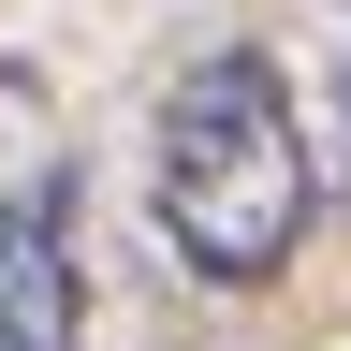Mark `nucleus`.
Returning <instances> with one entry per match:
<instances>
[{
	"label": "nucleus",
	"instance_id": "f257e3e1",
	"mask_svg": "<svg viewBox=\"0 0 351 351\" xmlns=\"http://www.w3.org/2000/svg\"><path fill=\"white\" fill-rule=\"evenodd\" d=\"M147 205H161V249L191 263L205 293L293 278L307 219H322V147H307L293 73L263 59V44L176 59V88L147 103Z\"/></svg>",
	"mask_w": 351,
	"mask_h": 351
},
{
	"label": "nucleus",
	"instance_id": "f03ea898",
	"mask_svg": "<svg viewBox=\"0 0 351 351\" xmlns=\"http://www.w3.org/2000/svg\"><path fill=\"white\" fill-rule=\"evenodd\" d=\"M0 351H88L73 176H15V191H0Z\"/></svg>",
	"mask_w": 351,
	"mask_h": 351
},
{
	"label": "nucleus",
	"instance_id": "7ed1b4c3",
	"mask_svg": "<svg viewBox=\"0 0 351 351\" xmlns=\"http://www.w3.org/2000/svg\"><path fill=\"white\" fill-rule=\"evenodd\" d=\"M337 117H351V73H337Z\"/></svg>",
	"mask_w": 351,
	"mask_h": 351
}]
</instances>
